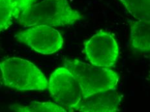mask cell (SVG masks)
Masks as SVG:
<instances>
[{
  "label": "cell",
  "mask_w": 150,
  "mask_h": 112,
  "mask_svg": "<svg viewBox=\"0 0 150 112\" xmlns=\"http://www.w3.org/2000/svg\"><path fill=\"white\" fill-rule=\"evenodd\" d=\"M83 18V15L72 8L67 0H42L22 12L17 20L25 27H60L73 25Z\"/></svg>",
  "instance_id": "1"
},
{
  "label": "cell",
  "mask_w": 150,
  "mask_h": 112,
  "mask_svg": "<svg viewBox=\"0 0 150 112\" xmlns=\"http://www.w3.org/2000/svg\"><path fill=\"white\" fill-rule=\"evenodd\" d=\"M2 79L8 88L19 91H42L47 88L48 80L39 68L25 59L12 57L0 62Z\"/></svg>",
  "instance_id": "2"
},
{
  "label": "cell",
  "mask_w": 150,
  "mask_h": 112,
  "mask_svg": "<svg viewBox=\"0 0 150 112\" xmlns=\"http://www.w3.org/2000/svg\"><path fill=\"white\" fill-rule=\"evenodd\" d=\"M64 67L76 78L83 97L94 93L117 89L119 76L111 69L90 65L79 60H65Z\"/></svg>",
  "instance_id": "3"
},
{
  "label": "cell",
  "mask_w": 150,
  "mask_h": 112,
  "mask_svg": "<svg viewBox=\"0 0 150 112\" xmlns=\"http://www.w3.org/2000/svg\"><path fill=\"white\" fill-rule=\"evenodd\" d=\"M47 88L53 100L66 111H74L73 108L83 97L76 78L65 67L58 68L51 74Z\"/></svg>",
  "instance_id": "4"
},
{
  "label": "cell",
  "mask_w": 150,
  "mask_h": 112,
  "mask_svg": "<svg viewBox=\"0 0 150 112\" xmlns=\"http://www.w3.org/2000/svg\"><path fill=\"white\" fill-rule=\"evenodd\" d=\"M15 39L42 55H51L58 51L64 45L60 33L48 26H36L16 34Z\"/></svg>",
  "instance_id": "5"
},
{
  "label": "cell",
  "mask_w": 150,
  "mask_h": 112,
  "mask_svg": "<svg viewBox=\"0 0 150 112\" xmlns=\"http://www.w3.org/2000/svg\"><path fill=\"white\" fill-rule=\"evenodd\" d=\"M84 52L92 65L108 68L116 63L119 47L111 33L101 30L84 42Z\"/></svg>",
  "instance_id": "6"
},
{
  "label": "cell",
  "mask_w": 150,
  "mask_h": 112,
  "mask_svg": "<svg viewBox=\"0 0 150 112\" xmlns=\"http://www.w3.org/2000/svg\"><path fill=\"white\" fill-rule=\"evenodd\" d=\"M122 97L117 89L100 91L82 97L73 111L81 112H115L119 111Z\"/></svg>",
  "instance_id": "7"
},
{
  "label": "cell",
  "mask_w": 150,
  "mask_h": 112,
  "mask_svg": "<svg viewBox=\"0 0 150 112\" xmlns=\"http://www.w3.org/2000/svg\"><path fill=\"white\" fill-rule=\"evenodd\" d=\"M131 30L130 42L133 47L140 52L150 51V20H129Z\"/></svg>",
  "instance_id": "8"
},
{
  "label": "cell",
  "mask_w": 150,
  "mask_h": 112,
  "mask_svg": "<svg viewBox=\"0 0 150 112\" xmlns=\"http://www.w3.org/2000/svg\"><path fill=\"white\" fill-rule=\"evenodd\" d=\"M137 20H150V0H118Z\"/></svg>",
  "instance_id": "9"
},
{
  "label": "cell",
  "mask_w": 150,
  "mask_h": 112,
  "mask_svg": "<svg viewBox=\"0 0 150 112\" xmlns=\"http://www.w3.org/2000/svg\"><path fill=\"white\" fill-rule=\"evenodd\" d=\"M11 110L22 112H65L66 110L61 106L51 102H31L28 106L12 104Z\"/></svg>",
  "instance_id": "10"
},
{
  "label": "cell",
  "mask_w": 150,
  "mask_h": 112,
  "mask_svg": "<svg viewBox=\"0 0 150 112\" xmlns=\"http://www.w3.org/2000/svg\"><path fill=\"white\" fill-rule=\"evenodd\" d=\"M14 14V0H0V33L11 26Z\"/></svg>",
  "instance_id": "11"
},
{
  "label": "cell",
  "mask_w": 150,
  "mask_h": 112,
  "mask_svg": "<svg viewBox=\"0 0 150 112\" xmlns=\"http://www.w3.org/2000/svg\"><path fill=\"white\" fill-rule=\"evenodd\" d=\"M37 0H14L15 14L14 18L17 19L22 12L29 9L31 6L36 4Z\"/></svg>",
  "instance_id": "12"
}]
</instances>
